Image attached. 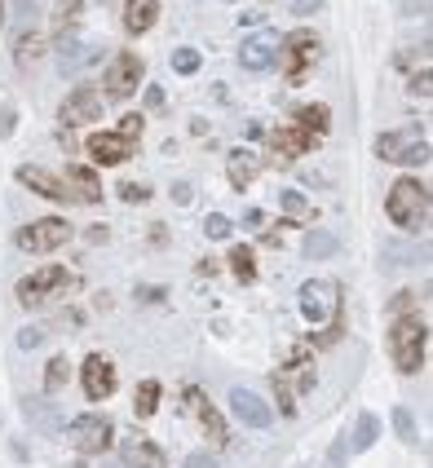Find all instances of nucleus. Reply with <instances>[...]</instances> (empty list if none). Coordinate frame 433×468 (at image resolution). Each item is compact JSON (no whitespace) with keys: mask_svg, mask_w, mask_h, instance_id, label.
I'll use <instances>...</instances> for the list:
<instances>
[{"mask_svg":"<svg viewBox=\"0 0 433 468\" xmlns=\"http://www.w3.org/2000/svg\"><path fill=\"white\" fill-rule=\"evenodd\" d=\"M172 200H177V203H191V186H186V181H177V186H172Z\"/></svg>","mask_w":433,"mask_h":468,"instance_id":"nucleus-47","label":"nucleus"},{"mask_svg":"<svg viewBox=\"0 0 433 468\" xmlns=\"http://www.w3.org/2000/svg\"><path fill=\"white\" fill-rule=\"evenodd\" d=\"M261 243H270V248H279V243H283V230H266V239H261Z\"/></svg>","mask_w":433,"mask_h":468,"instance_id":"nucleus-49","label":"nucleus"},{"mask_svg":"<svg viewBox=\"0 0 433 468\" xmlns=\"http://www.w3.org/2000/svg\"><path fill=\"white\" fill-rule=\"evenodd\" d=\"M314 146H319V133H310V129H300V124H292V129H279V133H274V141H270V151H274V160H279V164L297 160V155L314 151Z\"/></svg>","mask_w":433,"mask_h":468,"instance_id":"nucleus-14","label":"nucleus"},{"mask_svg":"<svg viewBox=\"0 0 433 468\" xmlns=\"http://www.w3.org/2000/svg\"><path fill=\"white\" fill-rule=\"evenodd\" d=\"M40 54H44V35L35 32V27H23V32L14 35V63L18 67H35Z\"/></svg>","mask_w":433,"mask_h":468,"instance_id":"nucleus-21","label":"nucleus"},{"mask_svg":"<svg viewBox=\"0 0 433 468\" xmlns=\"http://www.w3.org/2000/svg\"><path fill=\"white\" fill-rule=\"evenodd\" d=\"M40 340H44V332H40V327H23V332H18V349H35Z\"/></svg>","mask_w":433,"mask_h":468,"instance_id":"nucleus-41","label":"nucleus"},{"mask_svg":"<svg viewBox=\"0 0 433 468\" xmlns=\"http://www.w3.org/2000/svg\"><path fill=\"white\" fill-rule=\"evenodd\" d=\"M425 345H429V327L416 318V314H402L389 332V354H394V367L402 375H416L425 367Z\"/></svg>","mask_w":433,"mask_h":468,"instance_id":"nucleus-1","label":"nucleus"},{"mask_svg":"<svg viewBox=\"0 0 433 468\" xmlns=\"http://www.w3.org/2000/svg\"><path fill=\"white\" fill-rule=\"evenodd\" d=\"M420 141V129H399V133H380V141H376V155L380 160H389V164H402V155L411 151Z\"/></svg>","mask_w":433,"mask_h":468,"instance_id":"nucleus-19","label":"nucleus"},{"mask_svg":"<svg viewBox=\"0 0 433 468\" xmlns=\"http://www.w3.org/2000/svg\"><path fill=\"white\" fill-rule=\"evenodd\" d=\"M257 172H261L257 155H248V151H234L231 155V186L234 190H248V186L257 181Z\"/></svg>","mask_w":433,"mask_h":468,"instance_id":"nucleus-23","label":"nucleus"},{"mask_svg":"<svg viewBox=\"0 0 433 468\" xmlns=\"http://www.w3.org/2000/svg\"><path fill=\"white\" fill-rule=\"evenodd\" d=\"M23 411H27V420H32V429H40V434H58L63 429V411L58 406H49V402H40V398H27L23 402Z\"/></svg>","mask_w":433,"mask_h":468,"instance_id":"nucleus-22","label":"nucleus"},{"mask_svg":"<svg viewBox=\"0 0 433 468\" xmlns=\"http://www.w3.org/2000/svg\"><path fill=\"white\" fill-rule=\"evenodd\" d=\"M433 261V243H389L385 248V266H425Z\"/></svg>","mask_w":433,"mask_h":468,"instance_id":"nucleus-20","label":"nucleus"},{"mask_svg":"<svg viewBox=\"0 0 433 468\" xmlns=\"http://www.w3.org/2000/svg\"><path fill=\"white\" fill-rule=\"evenodd\" d=\"M172 71L177 75H195L200 71V49H172Z\"/></svg>","mask_w":433,"mask_h":468,"instance_id":"nucleus-33","label":"nucleus"},{"mask_svg":"<svg viewBox=\"0 0 433 468\" xmlns=\"http://www.w3.org/2000/svg\"><path fill=\"white\" fill-rule=\"evenodd\" d=\"M261 221H266V217H261V212H257V208H252V212H243V226H248V230H257V226H261Z\"/></svg>","mask_w":433,"mask_h":468,"instance_id":"nucleus-48","label":"nucleus"},{"mask_svg":"<svg viewBox=\"0 0 433 468\" xmlns=\"http://www.w3.org/2000/svg\"><path fill=\"white\" fill-rule=\"evenodd\" d=\"M283 212H288V221H305L310 217V200L300 195V190H283Z\"/></svg>","mask_w":433,"mask_h":468,"instance_id":"nucleus-32","label":"nucleus"},{"mask_svg":"<svg viewBox=\"0 0 433 468\" xmlns=\"http://www.w3.org/2000/svg\"><path fill=\"white\" fill-rule=\"evenodd\" d=\"M231 411L248 424V429H270V420H274V411L266 406V398L252 394V389H231Z\"/></svg>","mask_w":433,"mask_h":468,"instance_id":"nucleus-12","label":"nucleus"},{"mask_svg":"<svg viewBox=\"0 0 433 468\" xmlns=\"http://www.w3.org/2000/svg\"><path fill=\"white\" fill-rule=\"evenodd\" d=\"M80 380H84V398H93V402H102V398H111V394H115V367H111L102 354H89V358H84Z\"/></svg>","mask_w":433,"mask_h":468,"instance_id":"nucleus-11","label":"nucleus"},{"mask_svg":"<svg viewBox=\"0 0 433 468\" xmlns=\"http://www.w3.org/2000/svg\"><path fill=\"white\" fill-rule=\"evenodd\" d=\"M203 234H208V239H226V234H231V221H226V217H217V212H212V217H208V221H203Z\"/></svg>","mask_w":433,"mask_h":468,"instance_id":"nucleus-37","label":"nucleus"},{"mask_svg":"<svg viewBox=\"0 0 433 468\" xmlns=\"http://www.w3.org/2000/svg\"><path fill=\"white\" fill-rule=\"evenodd\" d=\"M124 464H129V468H160V464H164V455H160V446H155V442H142V437H133V442L124 446Z\"/></svg>","mask_w":433,"mask_h":468,"instance_id":"nucleus-24","label":"nucleus"},{"mask_svg":"<svg viewBox=\"0 0 433 468\" xmlns=\"http://www.w3.org/2000/svg\"><path fill=\"white\" fill-rule=\"evenodd\" d=\"M425 186L416 181V177H399L394 181V190H389V203H385V212H389V221L399 226V230H416V226H425Z\"/></svg>","mask_w":433,"mask_h":468,"instance_id":"nucleus-2","label":"nucleus"},{"mask_svg":"<svg viewBox=\"0 0 433 468\" xmlns=\"http://www.w3.org/2000/svg\"><path fill=\"white\" fill-rule=\"evenodd\" d=\"M14 124H18V111H14V106H0V137L14 133Z\"/></svg>","mask_w":433,"mask_h":468,"instance_id":"nucleus-42","label":"nucleus"},{"mask_svg":"<svg viewBox=\"0 0 433 468\" xmlns=\"http://www.w3.org/2000/svg\"><path fill=\"white\" fill-rule=\"evenodd\" d=\"M160 394H164V389H160V380H142V385H137L133 406H137V415H142V420H151V415H155V406H160Z\"/></svg>","mask_w":433,"mask_h":468,"instance_id":"nucleus-29","label":"nucleus"},{"mask_svg":"<svg viewBox=\"0 0 433 468\" xmlns=\"http://www.w3.org/2000/svg\"><path fill=\"white\" fill-rule=\"evenodd\" d=\"M111 468H129V464H111Z\"/></svg>","mask_w":433,"mask_h":468,"instance_id":"nucleus-51","label":"nucleus"},{"mask_svg":"<svg viewBox=\"0 0 433 468\" xmlns=\"http://www.w3.org/2000/svg\"><path fill=\"white\" fill-rule=\"evenodd\" d=\"M186 402L200 411V424L212 434V442H217V446H226V420L217 415V406H212V402L203 398V389H186Z\"/></svg>","mask_w":433,"mask_h":468,"instance_id":"nucleus-18","label":"nucleus"},{"mask_svg":"<svg viewBox=\"0 0 433 468\" xmlns=\"http://www.w3.org/2000/svg\"><path fill=\"white\" fill-rule=\"evenodd\" d=\"M80 14H84V0H58V9H54V35H71V32H75Z\"/></svg>","mask_w":433,"mask_h":468,"instance_id":"nucleus-25","label":"nucleus"},{"mask_svg":"<svg viewBox=\"0 0 433 468\" xmlns=\"http://www.w3.org/2000/svg\"><path fill=\"white\" fill-rule=\"evenodd\" d=\"M425 5H433V0H425Z\"/></svg>","mask_w":433,"mask_h":468,"instance_id":"nucleus-52","label":"nucleus"},{"mask_svg":"<svg viewBox=\"0 0 433 468\" xmlns=\"http://www.w3.org/2000/svg\"><path fill=\"white\" fill-rule=\"evenodd\" d=\"M120 200L146 203V200H151V190H146V186H133V181H124V186H120Z\"/></svg>","mask_w":433,"mask_h":468,"instance_id":"nucleus-39","label":"nucleus"},{"mask_svg":"<svg viewBox=\"0 0 433 468\" xmlns=\"http://www.w3.org/2000/svg\"><path fill=\"white\" fill-rule=\"evenodd\" d=\"M279 54H283V35L261 27V32L243 35V44H239V63L243 71H270L279 63Z\"/></svg>","mask_w":433,"mask_h":468,"instance_id":"nucleus-6","label":"nucleus"},{"mask_svg":"<svg viewBox=\"0 0 433 468\" xmlns=\"http://www.w3.org/2000/svg\"><path fill=\"white\" fill-rule=\"evenodd\" d=\"M111 437H115V424H111L106 415H75V420H71V442H75V451H84V455L111 451Z\"/></svg>","mask_w":433,"mask_h":468,"instance_id":"nucleus-7","label":"nucleus"},{"mask_svg":"<svg viewBox=\"0 0 433 468\" xmlns=\"http://www.w3.org/2000/svg\"><path fill=\"white\" fill-rule=\"evenodd\" d=\"M297 124L300 129H310V133H328V129H332V111H328V106H314V102H310V106H300L297 111Z\"/></svg>","mask_w":433,"mask_h":468,"instance_id":"nucleus-26","label":"nucleus"},{"mask_svg":"<svg viewBox=\"0 0 433 468\" xmlns=\"http://www.w3.org/2000/svg\"><path fill=\"white\" fill-rule=\"evenodd\" d=\"M420 164H429V146H425V141H416V146L402 155V168H420Z\"/></svg>","mask_w":433,"mask_h":468,"instance_id":"nucleus-36","label":"nucleus"},{"mask_svg":"<svg viewBox=\"0 0 433 468\" xmlns=\"http://www.w3.org/2000/svg\"><path fill=\"white\" fill-rule=\"evenodd\" d=\"M137 301H164L160 288H137Z\"/></svg>","mask_w":433,"mask_h":468,"instance_id":"nucleus-46","label":"nucleus"},{"mask_svg":"<svg viewBox=\"0 0 433 468\" xmlns=\"http://www.w3.org/2000/svg\"><path fill=\"white\" fill-rule=\"evenodd\" d=\"M18 181L27 186V190H35V195H44V200H54V203H75V195H71V186L67 181H58L54 172H44V168H32V164H23L18 168Z\"/></svg>","mask_w":433,"mask_h":468,"instance_id":"nucleus-13","label":"nucleus"},{"mask_svg":"<svg viewBox=\"0 0 433 468\" xmlns=\"http://www.w3.org/2000/svg\"><path fill=\"white\" fill-rule=\"evenodd\" d=\"M336 248H340V243H336V234L314 230L310 239H305V248H300V252H305L310 261H328V257H336Z\"/></svg>","mask_w":433,"mask_h":468,"instance_id":"nucleus-27","label":"nucleus"},{"mask_svg":"<svg viewBox=\"0 0 433 468\" xmlns=\"http://www.w3.org/2000/svg\"><path fill=\"white\" fill-rule=\"evenodd\" d=\"M160 23V0H124V32L146 35Z\"/></svg>","mask_w":433,"mask_h":468,"instance_id":"nucleus-16","label":"nucleus"},{"mask_svg":"<svg viewBox=\"0 0 433 468\" xmlns=\"http://www.w3.org/2000/svg\"><path fill=\"white\" fill-rule=\"evenodd\" d=\"M407 89H411V98H433V71H416L407 80Z\"/></svg>","mask_w":433,"mask_h":468,"instance_id":"nucleus-35","label":"nucleus"},{"mask_svg":"<svg viewBox=\"0 0 433 468\" xmlns=\"http://www.w3.org/2000/svg\"><path fill=\"white\" fill-rule=\"evenodd\" d=\"M394 429H399V437L407 442V446H416V420H411V411H407V406L394 411Z\"/></svg>","mask_w":433,"mask_h":468,"instance_id":"nucleus-34","label":"nucleus"},{"mask_svg":"<svg viewBox=\"0 0 433 468\" xmlns=\"http://www.w3.org/2000/svg\"><path fill=\"white\" fill-rule=\"evenodd\" d=\"M323 0H292V14H300V18H310L314 9H319Z\"/></svg>","mask_w":433,"mask_h":468,"instance_id":"nucleus-45","label":"nucleus"},{"mask_svg":"<svg viewBox=\"0 0 433 468\" xmlns=\"http://www.w3.org/2000/svg\"><path fill=\"white\" fill-rule=\"evenodd\" d=\"M314 58H319V35L314 32H292L283 40V63H288L292 80H305V71H310Z\"/></svg>","mask_w":433,"mask_h":468,"instance_id":"nucleus-10","label":"nucleus"},{"mask_svg":"<svg viewBox=\"0 0 433 468\" xmlns=\"http://www.w3.org/2000/svg\"><path fill=\"white\" fill-rule=\"evenodd\" d=\"M67 186H71V195H75V203H98L102 200L98 172H93V168H84V164L67 168Z\"/></svg>","mask_w":433,"mask_h":468,"instance_id":"nucleus-17","label":"nucleus"},{"mask_svg":"<svg viewBox=\"0 0 433 468\" xmlns=\"http://www.w3.org/2000/svg\"><path fill=\"white\" fill-rule=\"evenodd\" d=\"M67 239H71V221H63V217H40V221H32V226H23V230L14 234L18 252H32V257L58 252Z\"/></svg>","mask_w":433,"mask_h":468,"instance_id":"nucleus-4","label":"nucleus"},{"mask_svg":"<svg viewBox=\"0 0 433 468\" xmlns=\"http://www.w3.org/2000/svg\"><path fill=\"white\" fill-rule=\"evenodd\" d=\"M300 314H305V323H314V327L336 323V314H340V288H336L332 278L305 283V288H300Z\"/></svg>","mask_w":433,"mask_h":468,"instance_id":"nucleus-5","label":"nucleus"},{"mask_svg":"<svg viewBox=\"0 0 433 468\" xmlns=\"http://www.w3.org/2000/svg\"><path fill=\"white\" fill-rule=\"evenodd\" d=\"M89 155H93V164L115 168V164H124V160L133 155V141L120 137V133H93L89 137Z\"/></svg>","mask_w":433,"mask_h":468,"instance_id":"nucleus-15","label":"nucleus"},{"mask_svg":"<svg viewBox=\"0 0 433 468\" xmlns=\"http://www.w3.org/2000/svg\"><path fill=\"white\" fill-rule=\"evenodd\" d=\"M102 115V93L98 89H71V98L63 102V111H58V120H63V129H80V124H93Z\"/></svg>","mask_w":433,"mask_h":468,"instance_id":"nucleus-9","label":"nucleus"},{"mask_svg":"<svg viewBox=\"0 0 433 468\" xmlns=\"http://www.w3.org/2000/svg\"><path fill=\"white\" fill-rule=\"evenodd\" d=\"M231 269L239 283H252L257 278V257H252V248H231Z\"/></svg>","mask_w":433,"mask_h":468,"instance_id":"nucleus-30","label":"nucleus"},{"mask_svg":"<svg viewBox=\"0 0 433 468\" xmlns=\"http://www.w3.org/2000/svg\"><path fill=\"white\" fill-rule=\"evenodd\" d=\"M146 106H151V111H164V89H160V84L146 89Z\"/></svg>","mask_w":433,"mask_h":468,"instance_id":"nucleus-44","label":"nucleus"},{"mask_svg":"<svg viewBox=\"0 0 433 468\" xmlns=\"http://www.w3.org/2000/svg\"><path fill=\"white\" fill-rule=\"evenodd\" d=\"M115 133H120V137H129V141H137V137H142V115H124Z\"/></svg>","mask_w":433,"mask_h":468,"instance_id":"nucleus-38","label":"nucleus"},{"mask_svg":"<svg viewBox=\"0 0 433 468\" xmlns=\"http://www.w3.org/2000/svg\"><path fill=\"white\" fill-rule=\"evenodd\" d=\"M71 283V269L63 266H44V269H35V274H27L23 283H18V301L27 305V309H40V305H49L54 297H63Z\"/></svg>","mask_w":433,"mask_h":468,"instance_id":"nucleus-3","label":"nucleus"},{"mask_svg":"<svg viewBox=\"0 0 433 468\" xmlns=\"http://www.w3.org/2000/svg\"><path fill=\"white\" fill-rule=\"evenodd\" d=\"M376 437H380V420H376V415H359V424H354V437H349V446H354V451H371V446H376Z\"/></svg>","mask_w":433,"mask_h":468,"instance_id":"nucleus-28","label":"nucleus"},{"mask_svg":"<svg viewBox=\"0 0 433 468\" xmlns=\"http://www.w3.org/2000/svg\"><path fill=\"white\" fill-rule=\"evenodd\" d=\"M425 221H429V226H433V208H429V217H425Z\"/></svg>","mask_w":433,"mask_h":468,"instance_id":"nucleus-50","label":"nucleus"},{"mask_svg":"<svg viewBox=\"0 0 433 468\" xmlns=\"http://www.w3.org/2000/svg\"><path fill=\"white\" fill-rule=\"evenodd\" d=\"M345 451H349V437H336V446H332V460H328V468H345Z\"/></svg>","mask_w":433,"mask_h":468,"instance_id":"nucleus-43","label":"nucleus"},{"mask_svg":"<svg viewBox=\"0 0 433 468\" xmlns=\"http://www.w3.org/2000/svg\"><path fill=\"white\" fill-rule=\"evenodd\" d=\"M71 375V363L58 354V358H49V367H44V389H63Z\"/></svg>","mask_w":433,"mask_h":468,"instance_id":"nucleus-31","label":"nucleus"},{"mask_svg":"<svg viewBox=\"0 0 433 468\" xmlns=\"http://www.w3.org/2000/svg\"><path fill=\"white\" fill-rule=\"evenodd\" d=\"M182 468H221L217 464V455H208V451H195V455H186V464Z\"/></svg>","mask_w":433,"mask_h":468,"instance_id":"nucleus-40","label":"nucleus"},{"mask_svg":"<svg viewBox=\"0 0 433 468\" xmlns=\"http://www.w3.org/2000/svg\"><path fill=\"white\" fill-rule=\"evenodd\" d=\"M137 84H142V58H137V54H120V58L106 67L102 93L111 102H124V98H133Z\"/></svg>","mask_w":433,"mask_h":468,"instance_id":"nucleus-8","label":"nucleus"}]
</instances>
